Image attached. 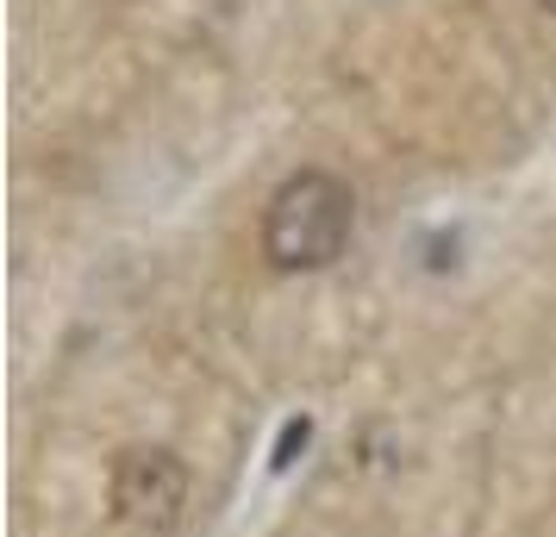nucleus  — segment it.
Masks as SVG:
<instances>
[{
  "label": "nucleus",
  "instance_id": "f257e3e1",
  "mask_svg": "<svg viewBox=\"0 0 556 537\" xmlns=\"http://www.w3.org/2000/svg\"><path fill=\"white\" fill-rule=\"evenodd\" d=\"M351 231H356V194H351V181L331 176V169L288 176L269 194V206H263V256L281 276L338 263L344 244H351Z\"/></svg>",
  "mask_w": 556,
  "mask_h": 537
},
{
  "label": "nucleus",
  "instance_id": "7ed1b4c3",
  "mask_svg": "<svg viewBox=\"0 0 556 537\" xmlns=\"http://www.w3.org/2000/svg\"><path fill=\"white\" fill-rule=\"evenodd\" d=\"M544 7H551V13H556V0H544Z\"/></svg>",
  "mask_w": 556,
  "mask_h": 537
},
{
  "label": "nucleus",
  "instance_id": "f03ea898",
  "mask_svg": "<svg viewBox=\"0 0 556 537\" xmlns=\"http://www.w3.org/2000/svg\"><path fill=\"white\" fill-rule=\"evenodd\" d=\"M188 512V469L163 444H131L106 475V525L119 537H169Z\"/></svg>",
  "mask_w": 556,
  "mask_h": 537
}]
</instances>
